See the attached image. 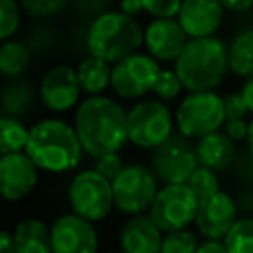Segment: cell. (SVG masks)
Masks as SVG:
<instances>
[{
	"label": "cell",
	"instance_id": "cell-1",
	"mask_svg": "<svg viewBox=\"0 0 253 253\" xmlns=\"http://www.w3.org/2000/svg\"><path fill=\"white\" fill-rule=\"evenodd\" d=\"M128 111L111 97L89 95L83 99L73 117V126L91 158L107 152H119L128 142Z\"/></svg>",
	"mask_w": 253,
	"mask_h": 253
},
{
	"label": "cell",
	"instance_id": "cell-2",
	"mask_svg": "<svg viewBox=\"0 0 253 253\" xmlns=\"http://www.w3.org/2000/svg\"><path fill=\"white\" fill-rule=\"evenodd\" d=\"M26 152L40 170L63 174L79 166L85 150L75 126L51 117L42 119L30 126Z\"/></svg>",
	"mask_w": 253,
	"mask_h": 253
},
{
	"label": "cell",
	"instance_id": "cell-3",
	"mask_svg": "<svg viewBox=\"0 0 253 253\" xmlns=\"http://www.w3.org/2000/svg\"><path fill=\"white\" fill-rule=\"evenodd\" d=\"M174 69L186 91H213L229 71L227 45L217 36L190 38L174 61Z\"/></svg>",
	"mask_w": 253,
	"mask_h": 253
},
{
	"label": "cell",
	"instance_id": "cell-4",
	"mask_svg": "<svg viewBox=\"0 0 253 253\" xmlns=\"http://www.w3.org/2000/svg\"><path fill=\"white\" fill-rule=\"evenodd\" d=\"M144 43L142 26L121 10H107L95 16L85 34V47L89 55L117 63L126 55L140 51Z\"/></svg>",
	"mask_w": 253,
	"mask_h": 253
},
{
	"label": "cell",
	"instance_id": "cell-5",
	"mask_svg": "<svg viewBox=\"0 0 253 253\" xmlns=\"http://www.w3.org/2000/svg\"><path fill=\"white\" fill-rule=\"evenodd\" d=\"M174 121L180 134L196 140L219 130L225 123L223 97L215 91H188L176 109Z\"/></svg>",
	"mask_w": 253,
	"mask_h": 253
},
{
	"label": "cell",
	"instance_id": "cell-6",
	"mask_svg": "<svg viewBox=\"0 0 253 253\" xmlns=\"http://www.w3.org/2000/svg\"><path fill=\"white\" fill-rule=\"evenodd\" d=\"M67 198L71 211L93 223L103 221L115 208L113 182L99 174L95 168L81 170L73 176Z\"/></svg>",
	"mask_w": 253,
	"mask_h": 253
},
{
	"label": "cell",
	"instance_id": "cell-7",
	"mask_svg": "<svg viewBox=\"0 0 253 253\" xmlns=\"http://www.w3.org/2000/svg\"><path fill=\"white\" fill-rule=\"evenodd\" d=\"M158 176L152 168L132 162L113 180L115 208L125 215L146 213L158 194Z\"/></svg>",
	"mask_w": 253,
	"mask_h": 253
},
{
	"label": "cell",
	"instance_id": "cell-8",
	"mask_svg": "<svg viewBox=\"0 0 253 253\" xmlns=\"http://www.w3.org/2000/svg\"><path fill=\"white\" fill-rule=\"evenodd\" d=\"M128 140L138 146L152 150L160 146L174 132V117L160 99H148L134 103L128 109Z\"/></svg>",
	"mask_w": 253,
	"mask_h": 253
},
{
	"label": "cell",
	"instance_id": "cell-9",
	"mask_svg": "<svg viewBox=\"0 0 253 253\" xmlns=\"http://www.w3.org/2000/svg\"><path fill=\"white\" fill-rule=\"evenodd\" d=\"M198 208L200 198L190 188V184H164L158 190L148 215L166 233L190 227V223L196 221Z\"/></svg>",
	"mask_w": 253,
	"mask_h": 253
},
{
	"label": "cell",
	"instance_id": "cell-10",
	"mask_svg": "<svg viewBox=\"0 0 253 253\" xmlns=\"http://www.w3.org/2000/svg\"><path fill=\"white\" fill-rule=\"evenodd\" d=\"M184 134L168 136L150 152V168L164 184H188L190 176L200 166L196 146Z\"/></svg>",
	"mask_w": 253,
	"mask_h": 253
},
{
	"label": "cell",
	"instance_id": "cell-11",
	"mask_svg": "<svg viewBox=\"0 0 253 253\" xmlns=\"http://www.w3.org/2000/svg\"><path fill=\"white\" fill-rule=\"evenodd\" d=\"M160 71V61L154 59L148 51H134L113 63L111 89L121 99H142L144 95L152 93Z\"/></svg>",
	"mask_w": 253,
	"mask_h": 253
},
{
	"label": "cell",
	"instance_id": "cell-12",
	"mask_svg": "<svg viewBox=\"0 0 253 253\" xmlns=\"http://www.w3.org/2000/svg\"><path fill=\"white\" fill-rule=\"evenodd\" d=\"M38 89H40V101L51 113H65L81 103L79 97L83 89L77 77V69L65 63L49 67L42 75Z\"/></svg>",
	"mask_w": 253,
	"mask_h": 253
},
{
	"label": "cell",
	"instance_id": "cell-13",
	"mask_svg": "<svg viewBox=\"0 0 253 253\" xmlns=\"http://www.w3.org/2000/svg\"><path fill=\"white\" fill-rule=\"evenodd\" d=\"M51 247L53 253H99V235L93 221L71 211L51 223Z\"/></svg>",
	"mask_w": 253,
	"mask_h": 253
},
{
	"label": "cell",
	"instance_id": "cell-14",
	"mask_svg": "<svg viewBox=\"0 0 253 253\" xmlns=\"http://www.w3.org/2000/svg\"><path fill=\"white\" fill-rule=\"evenodd\" d=\"M237 211L235 198L225 190H217L215 194L200 200L194 223L204 239H223L237 221Z\"/></svg>",
	"mask_w": 253,
	"mask_h": 253
},
{
	"label": "cell",
	"instance_id": "cell-15",
	"mask_svg": "<svg viewBox=\"0 0 253 253\" xmlns=\"http://www.w3.org/2000/svg\"><path fill=\"white\" fill-rule=\"evenodd\" d=\"M38 166L26 150L0 156V190L8 202H20L38 184Z\"/></svg>",
	"mask_w": 253,
	"mask_h": 253
},
{
	"label": "cell",
	"instance_id": "cell-16",
	"mask_svg": "<svg viewBox=\"0 0 253 253\" xmlns=\"http://www.w3.org/2000/svg\"><path fill=\"white\" fill-rule=\"evenodd\" d=\"M188 40L178 18H154L144 28V47L160 63L176 61Z\"/></svg>",
	"mask_w": 253,
	"mask_h": 253
},
{
	"label": "cell",
	"instance_id": "cell-17",
	"mask_svg": "<svg viewBox=\"0 0 253 253\" xmlns=\"http://www.w3.org/2000/svg\"><path fill=\"white\" fill-rule=\"evenodd\" d=\"M164 231L148 213L128 215L119 229L121 253H160Z\"/></svg>",
	"mask_w": 253,
	"mask_h": 253
},
{
	"label": "cell",
	"instance_id": "cell-18",
	"mask_svg": "<svg viewBox=\"0 0 253 253\" xmlns=\"http://www.w3.org/2000/svg\"><path fill=\"white\" fill-rule=\"evenodd\" d=\"M223 10L217 0H184L178 22L190 38L215 36L223 22Z\"/></svg>",
	"mask_w": 253,
	"mask_h": 253
},
{
	"label": "cell",
	"instance_id": "cell-19",
	"mask_svg": "<svg viewBox=\"0 0 253 253\" xmlns=\"http://www.w3.org/2000/svg\"><path fill=\"white\" fill-rule=\"evenodd\" d=\"M196 152H198L200 166L211 168L219 174L233 166V162L237 158V142L231 140L219 128V130H213V132L198 138Z\"/></svg>",
	"mask_w": 253,
	"mask_h": 253
},
{
	"label": "cell",
	"instance_id": "cell-20",
	"mask_svg": "<svg viewBox=\"0 0 253 253\" xmlns=\"http://www.w3.org/2000/svg\"><path fill=\"white\" fill-rule=\"evenodd\" d=\"M38 99H40V89H36V85L32 81L16 77L2 89L0 113H2V117L22 119V117L30 115V111L34 109Z\"/></svg>",
	"mask_w": 253,
	"mask_h": 253
},
{
	"label": "cell",
	"instance_id": "cell-21",
	"mask_svg": "<svg viewBox=\"0 0 253 253\" xmlns=\"http://www.w3.org/2000/svg\"><path fill=\"white\" fill-rule=\"evenodd\" d=\"M16 253H53L51 225L38 217H28L14 227Z\"/></svg>",
	"mask_w": 253,
	"mask_h": 253
},
{
	"label": "cell",
	"instance_id": "cell-22",
	"mask_svg": "<svg viewBox=\"0 0 253 253\" xmlns=\"http://www.w3.org/2000/svg\"><path fill=\"white\" fill-rule=\"evenodd\" d=\"M229 71L235 77H253V26L241 28L227 43Z\"/></svg>",
	"mask_w": 253,
	"mask_h": 253
},
{
	"label": "cell",
	"instance_id": "cell-23",
	"mask_svg": "<svg viewBox=\"0 0 253 253\" xmlns=\"http://www.w3.org/2000/svg\"><path fill=\"white\" fill-rule=\"evenodd\" d=\"M75 69H77L81 89L87 95H103V91L111 85L113 63H109L101 57L87 55L79 61V65Z\"/></svg>",
	"mask_w": 253,
	"mask_h": 253
},
{
	"label": "cell",
	"instance_id": "cell-24",
	"mask_svg": "<svg viewBox=\"0 0 253 253\" xmlns=\"http://www.w3.org/2000/svg\"><path fill=\"white\" fill-rule=\"evenodd\" d=\"M32 63V51L26 42L4 40L0 47V73L8 79L22 77Z\"/></svg>",
	"mask_w": 253,
	"mask_h": 253
},
{
	"label": "cell",
	"instance_id": "cell-25",
	"mask_svg": "<svg viewBox=\"0 0 253 253\" xmlns=\"http://www.w3.org/2000/svg\"><path fill=\"white\" fill-rule=\"evenodd\" d=\"M30 128L16 117L0 119V154L22 152L26 150Z\"/></svg>",
	"mask_w": 253,
	"mask_h": 253
},
{
	"label": "cell",
	"instance_id": "cell-26",
	"mask_svg": "<svg viewBox=\"0 0 253 253\" xmlns=\"http://www.w3.org/2000/svg\"><path fill=\"white\" fill-rule=\"evenodd\" d=\"M223 243L229 253H253V215L237 217Z\"/></svg>",
	"mask_w": 253,
	"mask_h": 253
},
{
	"label": "cell",
	"instance_id": "cell-27",
	"mask_svg": "<svg viewBox=\"0 0 253 253\" xmlns=\"http://www.w3.org/2000/svg\"><path fill=\"white\" fill-rule=\"evenodd\" d=\"M198 247H200L198 235L188 227H184V229H174L164 233L160 253H196Z\"/></svg>",
	"mask_w": 253,
	"mask_h": 253
},
{
	"label": "cell",
	"instance_id": "cell-28",
	"mask_svg": "<svg viewBox=\"0 0 253 253\" xmlns=\"http://www.w3.org/2000/svg\"><path fill=\"white\" fill-rule=\"evenodd\" d=\"M69 0H20L22 10L34 20H49L67 8Z\"/></svg>",
	"mask_w": 253,
	"mask_h": 253
},
{
	"label": "cell",
	"instance_id": "cell-29",
	"mask_svg": "<svg viewBox=\"0 0 253 253\" xmlns=\"http://www.w3.org/2000/svg\"><path fill=\"white\" fill-rule=\"evenodd\" d=\"M182 89H184V83L176 73V69H162L154 83L152 93L160 101H174L182 93Z\"/></svg>",
	"mask_w": 253,
	"mask_h": 253
},
{
	"label": "cell",
	"instance_id": "cell-30",
	"mask_svg": "<svg viewBox=\"0 0 253 253\" xmlns=\"http://www.w3.org/2000/svg\"><path fill=\"white\" fill-rule=\"evenodd\" d=\"M188 184H190V188L196 192V196L200 200L208 198V196H211V194H215L219 190L217 172L211 170V168H206V166H198L196 172L190 176Z\"/></svg>",
	"mask_w": 253,
	"mask_h": 253
},
{
	"label": "cell",
	"instance_id": "cell-31",
	"mask_svg": "<svg viewBox=\"0 0 253 253\" xmlns=\"http://www.w3.org/2000/svg\"><path fill=\"white\" fill-rule=\"evenodd\" d=\"M22 6L16 0H0V38L10 40L22 22Z\"/></svg>",
	"mask_w": 253,
	"mask_h": 253
},
{
	"label": "cell",
	"instance_id": "cell-32",
	"mask_svg": "<svg viewBox=\"0 0 253 253\" xmlns=\"http://www.w3.org/2000/svg\"><path fill=\"white\" fill-rule=\"evenodd\" d=\"M26 43L32 53L42 55V53H47L53 49V45L57 43V34L51 26H36L34 30H30Z\"/></svg>",
	"mask_w": 253,
	"mask_h": 253
},
{
	"label": "cell",
	"instance_id": "cell-33",
	"mask_svg": "<svg viewBox=\"0 0 253 253\" xmlns=\"http://www.w3.org/2000/svg\"><path fill=\"white\" fill-rule=\"evenodd\" d=\"M184 0H142L144 12L152 18H178Z\"/></svg>",
	"mask_w": 253,
	"mask_h": 253
},
{
	"label": "cell",
	"instance_id": "cell-34",
	"mask_svg": "<svg viewBox=\"0 0 253 253\" xmlns=\"http://www.w3.org/2000/svg\"><path fill=\"white\" fill-rule=\"evenodd\" d=\"M231 170H233V176L239 180L241 188H253V154L247 148L243 152H237V158Z\"/></svg>",
	"mask_w": 253,
	"mask_h": 253
},
{
	"label": "cell",
	"instance_id": "cell-35",
	"mask_svg": "<svg viewBox=\"0 0 253 253\" xmlns=\"http://www.w3.org/2000/svg\"><path fill=\"white\" fill-rule=\"evenodd\" d=\"M93 168H95L99 174H103L107 180L113 182V180L123 172L125 162H123V158H121L119 152H107V154L95 158V166H93Z\"/></svg>",
	"mask_w": 253,
	"mask_h": 253
},
{
	"label": "cell",
	"instance_id": "cell-36",
	"mask_svg": "<svg viewBox=\"0 0 253 253\" xmlns=\"http://www.w3.org/2000/svg\"><path fill=\"white\" fill-rule=\"evenodd\" d=\"M223 111H225V121L227 119H243L249 113L241 91L239 93H229V95L223 97Z\"/></svg>",
	"mask_w": 253,
	"mask_h": 253
},
{
	"label": "cell",
	"instance_id": "cell-37",
	"mask_svg": "<svg viewBox=\"0 0 253 253\" xmlns=\"http://www.w3.org/2000/svg\"><path fill=\"white\" fill-rule=\"evenodd\" d=\"M223 132L235 140V142H243L247 140V132H249V123L243 119H227L223 123Z\"/></svg>",
	"mask_w": 253,
	"mask_h": 253
},
{
	"label": "cell",
	"instance_id": "cell-38",
	"mask_svg": "<svg viewBox=\"0 0 253 253\" xmlns=\"http://www.w3.org/2000/svg\"><path fill=\"white\" fill-rule=\"evenodd\" d=\"M75 8L81 12V14H87V16H99L107 10H111L113 6V0H73Z\"/></svg>",
	"mask_w": 253,
	"mask_h": 253
},
{
	"label": "cell",
	"instance_id": "cell-39",
	"mask_svg": "<svg viewBox=\"0 0 253 253\" xmlns=\"http://www.w3.org/2000/svg\"><path fill=\"white\" fill-rule=\"evenodd\" d=\"M233 198L241 213H253V188H241Z\"/></svg>",
	"mask_w": 253,
	"mask_h": 253
},
{
	"label": "cell",
	"instance_id": "cell-40",
	"mask_svg": "<svg viewBox=\"0 0 253 253\" xmlns=\"http://www.w3.org/2000/svg\"><path fill=\"white\" fill-rule=\"evenodd\" d=\"M196 253H229L223 239H204Z\"/></svg>",
	"mask_w": 253,
	"mask_h": 253
},
{
	"label": "cell",
	"instance_id": "cell-41",
	"mask_svg": "<svg viewBox=\"0 0 253 253\" xmlns=\"http://www.w3.org/2000/svg\"><path fill=\"white\" fill-rule=\"evenodd\" d=\"M119 10L134 18L136 14H140L144 10V6H142V0H121L119 2Z\"/></svg>",
	"mask_w": 253,
	"mask_h": 253
},
{
	"label": "cell",
	"instance_id": "cell-42",
	"mask_svg": "<svg viewBox=\"0 0 253 253\" xmlns=\"http://www.w3.org/2000/svg\"><path fill=\"white\" fill-rule=\"evenodd\" d=\"M225 10L231 12H245L249 8H253V0H217Z\"/></svg>",
	"mask_w": 253,
	"mask_h": 253
},
{
	"label": "cell",
	"instance_id": "cell-43",
	"mask_svg": "<svg viewBox=\"0 0 253 253\" xmlns=\"http://www.w3.org/2000/svg\"><path fill=\"white\" fill-rule=\"evenodd\" d=\"M0 253H16V243H14V233L8 229L0 231Z\"/></svg>",
	"mask_w": 253,
	"mask_h": 253
},
{
	"label": "cell",
	"instance_id": "cell-44",
	"mask_svg": "<svg viewBox=\"0 0 253 253\" xmlns=\"http://www.w3.org/2000/svg\"><path fill=\"white\" fill-rule=\"evenodd\" d=\"M241 95H243V99L247 103L249 113L253 115V77H247L245 79V83L241 85Z\"/></svg>",
	"mask_w": 253,
	"mask_h": 253
},
{
	"label": "cell",
	"instance_id": "cell-45",
	"mask_svg": "<svg viewBox=\"0 0 253 253\" xmlns=\"http://www.w3.org/2000/svg\"><path fill=\"white\" fill-rule=\"evenodd\" d=\"M245 142H247V150L253 154V119L249 121V132H247V140Z\"/></svg>",
	"mask_w": 253,
	"mask_h": 253
},
{
	"label": "cell",
	"instance_id": "cell-46",
	"mask_svg": "<svg viewBox=\"0 0 253 253\" xmlns=\"http://www.w3.org/2000/svg\"><path fill=\"white\" fill-rule=\"evenodd\" d=\"M107 253H117V251H107Z\"/></svg>",
	"mask_w": 253,
	"mask_h": 253
}]
</instances>
